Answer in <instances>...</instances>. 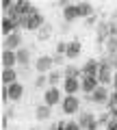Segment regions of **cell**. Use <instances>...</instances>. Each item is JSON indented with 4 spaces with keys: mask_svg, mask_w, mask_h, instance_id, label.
<instances>
[{
    "mask_svg": "<svg viewBox=\"0 0 117 130\" xmlns=\"http://www.w3.org/2000/svg\"><path fill=\"white\" fill-rule=\"evenodd\" d=\"M22 95H24L22 83H13L9 87H5V91H2V100L5 102H18V100H22Z\"/></svg>",
    "mask_w": 117,
    "mask_h": 130,
    "instance_id": "obj_1",
    "label": "cell"
},
{
    "mask_svg": "<svg viewBox=\"0 0 117 130\" xmlns=\"http://www.w3.org/2000/svg\"><path fill=\"white\" fill-rule=\"evenodd\" d=\"M63 102V89L59 87H48L46 91H43V104L46 106H56V104H61Z\"/></svg>",
    "mask_w": 117,
    "mask_h": 130,
    "instance_id": "obj_2",
    "label": "cell"
},
{
    "mask_svg": "<svg viewBox=\"0 0 117 130\" xmlns=\"http://www.w3.org/2000/svg\"><path fill=\"white\" fill-rule=\"evenodd\" d=\"M61 111L65 113V115H76V113L80 111V100L76 95H65L61 102Z\"/></svg>",
    "mask_w": 117,
    "mask_h": 130,
    "instance_id": "obj_3",
    "label": "cell"
},
{
    "mask_svg": "<svg viewBox=\"0 0 117 130\" xmlns=\"http://www.w3.org/2000/svg\"><path fill=\"white\" fill-rule=\"evenodd\" d=\"M52 67H54V56L43 54V56H39V59L35 61V70H37L39 74H50Z\"/></svg>",
    "mask_w": 117,
    "mask_h": 130,
    "instance_id": "obj_4",
    "label": "cell"
},
{
    "mask_svg": "<svg viewBox=\"0 0 117 130\" xmlns=\"http://www.w3.org/2000/svg\"><path fill=\"white\" fill-rule=\"evenodd\" d=\"M108 100H111V93H108V89L102 87V85L89 95V102H93V104H108Z\"/></svg>",
    "mask_w": 117,
    "mask_h": 130,
    "instance_id": "obj_5",
    "label": "cell"
},
{
    "mask_svg": "<svg viewBox=\"0 0 117 130\" xmlns=\"http://www.w3.org/2000/svg\"><path fill=\"white\" fill-rule=\"evenodd\" d=\"M2 48H5V50H13V52H18L20 48H22V32H13V35L5 37Z\"/></svg>",
    "mask_w": 117,
    "mask_h": 130,
    "instance_id": "obj_6",
    "label": "cell"
},
{
    "mask_svg": "<svg viewBox=\"0 0 117 130\" xmlns=\"http://www.w3.org/2000/svg\"><path fill=\"white\" fill-rule=\"evenodd\" d=\"M63 93L65 95H76L80 91V78H63Z\"/></svg>",
    "mask_w": 117,
    "mask_h": 130,
    "instance_id": "obj_7",
    "label": "cell"
},
{
    "mask_svg": "<svg viewBox=\"0 0 117 130\" xmlns=\"http://www.w3.org/2000/svg\"><path fill=\"white\" fill-rule=\"evenodd\" d=\"M78 124H80V128L82 130H98V119H95L91 113H82V115L78 117Z\"/></svg>",
    "mask_w": 117,
    "mask_h": 130,
    "instance_id": "obj_8",
    "label": "cell"
},
{
    "mask_svg": "<svg viewBox=\"0 0 117 130\" xmlns=\"http://www.w3.org/2000/svg\"><path fill=\"white\" fill-rule=\"evenodd\" d=\"M98 87H100V83H98V78H93V76H82V78H80V89H82L85 93H89V95Z\"/></svg>",
    "mask_w": 117,
    "mask_h": 130,
    "instance_id": "obj_9",
    "label": "cell"
},
{
    "mask_svg": "<svg viewBox=\"0 0 117 130\" xmlns=\"http://www.w3.org/2000/svg\"><path fill=\"white\" fill-rule=\"evenodd\" d=\"M78 18H80V13H78V5H65V7H63V20H65V24L76 22Z\"/></svg>",
    "mask_w": 117,
    "mask_h": 130,
    "instance_id": "obj_10",
    "label": "cell"
},
{
    "mask_svg": "<svg viewBox=\"0 0 117 130\" xmlns=\"http://www.w3.org/2000/svg\"><path fill=\"white\" fill-rule=\"evenodd\" d=\"M82 70V76H93V78H98V72H100V63L95 59H89L87 63L80 67Z\"/></svg>",
    "mask_w": 117,
    "mask_h": 130,
    "instance_id": "obj_11",
    "label": "cell"
},
{
    "mask_svg": "<svg viewBox=\"0 0 117 130\" xmlns=\"http://www.w3.org/2000/svg\"><path fill=\"white\" fill-rule=\"evenodd\" d=\"M41 26H43V15L39 13V11H35V13L26 20V30H39Z\"/></svg>",
    "mask_w": 117,
    "mask_h": 130,
    "instance_id": "obj_12",
    "label": "cell"
},
{
    "mask_svg": "<svg viewBox=\"0 0 117 130\" xmlns=\"http://www.w3.org/2000/svg\"><path fill=\"white\" fill-rule=\"evenodd\" d=\"M2 65H5V70H15V65H18V54L13 50H5L2 52Z\"/></svg>",
    "mask_w": 117,
    "mask_h": 130,
    "instance_id": "obj_13",
    "label": "cell"
},
{
    "mask_svg": "<svg viewBox=\"0 0 117 130\" xmlns=\"http://www.w3.org/2000/svg\"><path fill=\"white\" fill-rule=\"evenodd\" d=\"M98 83L102 85V87H106V85L111 83V65H104V63H100V72H98Z\"/></svg>",
    "mask_w": 117,
    "mask_h": 130,
    "instance_id": "obj_14",
    "label": "cell"
},
{
    "mask_svg": "<svg viewBox=\"0 0 117 130\" xmlns=\"http://www.w3.org/2000/svg\"><path fill=\"white\" fill-rule=\"evenodd\" d=\"M80 50H82V46H80V41L78 39H74V41H70L67 43V54H65V59H76V56L80 54Z\"/></svg>",
    "mask_w": 117,
    "mask_h": 130,
    "instance_id": "obj_15",
    "label": "cell"
},
{
    "mask_svg": "<svg viewBox=\"0 0 117 130\" xmlns=\"http://www.w3.org/2000/svg\"><path fill=\"white\" fill-rule=\"evenodd\" d=\"M50 115H52V108H50V106H46V104H39V106L35 108V117H37L39 121L50 119Z\"/></svg>",
    "mask_w": 117,
    "mask_h": 130,
    "instance_id": "obj_16",
    "label": "cell"
},
{
    "mask_svg": "<svg viewBox=\"0 0 117 130\" xmlns=\"http://www.w3.org/2000/svg\"><path fill=\"white\" fill-rule=\"evenodd\" d=\"M15 54H18V65H28L30 63V48H20Z\"/></svg>",
    "mask_w": 117,
    "mask_h": 130,
    "instance_id": "obj_17",
    "label": "cell"
},
{
    "mask_svg": "<svg viewBox=\"0 0 117 130\" xmlns=\"http://www.w3.org/2000/svg\"><path fill=\"white\" fill-rule=\"evenodd\" d=\"M78 13H80V18H91L93 15V5H89V2H78Z\"/></svg>",
    "mask_w": 117,
    "mask_h": 130,
    "instance_id": "obj_18",
    "label": "cell"
},
{
    "mask_svg": "<svg viewBox=\"0 0 117 130\" xmlns=\"http://www.w3.org/2000/svg\"><path fill=\"white\" fill-rule=\"evenodd\" d=\"M2 83H5V87L18 83V74H15V70H5V72H2Z\"/></svg>",
    "mask_w": 117,
    "mask_h": 130,
    "instance_id": "obj_19",
    "label": "cell"
},
{
    "mask_svg": "<svg viewBox=\"0 0 117 130\" xmlns=\"http://www.w3.org/2000/svg\"><path fill=\"white\" fill-rule=\"evenodd\" d=\"M80 74H82V70H78L76 65H67L65 70H63V76L65 78H78Z\"/></svg>",
    "mask_w": 117,
    "mask_h": 130,
    "instance_id": "obj_20",
    "label": "cell"
},
{
    "mask_svg": "<svg viewBox=\"0 0 117 130\" xmlns=\"http://www.w3.org/2000/svg\"><path fill=\"white\" fill-rule=\"evenodd\" d=\"M61 78H65V76H63V72H59V70H52L50 74H48V85H50V87H56V83H59Z\"/></svg>",
    "mask_w": 117,
    "mask_h": 130,
    "instance_id": "obj_21",
    "label": "cell"
},
{
    "mask_svg": "<svg viewBox=\"0 0 117 130\" xmlns=\"http://www.w3.org/2000/svg\"><path fill=\"white\" fill-rule=\"evenodd\" d=\"M46 85H48V74H39L37 80H35V87L41 89V87H46Z\"/></svg>",
    "mask_w": 117,
    "mask_h": 130,
    "instance_id": "obj_22",
    "label": "cell"
},
{
    "mask_svg": "<svg viewBox=\"0 0 117 130\" xmlns=\"http://www.w3.org/2000/svg\"><path fill=\"white\" fill-rule=\"evenodd\" d=\"M56 54H59V56H65L67 54V43L65 41H59V43H56Z\"/></svg>",
    "mask_w": 117,
    "mask_h": 130,
    "instance_id": "obj_23",
    "label": "cell"
},
{
    "mask_svg": "<svg viewBox=\"0 0 117 130\" xmlns=\"http://www.w3.org/2000/svg\"><path fill=\"white\" fill-rule=\"evenodd\" d=\"M65 130H82V128H80V124H78V121H74V119H72V121H65Z\"/></svg>",
    "mask_w": 117,
    "mask_h": 130,
    "instance_id": "obj_24",
    "label": "cell"
},
{
    "mask_svg": "<svg viewBox=\"0 0 117 130\" xmlns=\"http://www.w3.org/2000/svg\"><path fill=\"white\" fill-rule=\"evenodd\" d=\"M108 106L111 108H117V91L111 93V100H108Z\"/></svg>",
    "mask_w": 117,
    "mask_h": 130,
    "instance_id": "obj_25",
    "label": "cell"
},
{
    "mask_svg": "<svg viewBox=\"0 0 117 130\" xmlns=\"http://www.w3.org/2000/svg\"><path fill=\"white\" fill-rule=\"evenodd\" d=\"M48 37H50V26L46 24V26H43V32H39V39L43 41V39H48Z\"/></svg>",
    "mask_w": 117,
    "mask_h": 130,
    "instance_id": "obj_26",
    "label": "cell"
},
{
    "mask_svg": "<svg viewBox=\"0 0 117 130\" xmlns=\"http://www.w3.org/2000/svg\"><path fill=\"white\" fill-rule=\"evenodd\" d=\"M108 117H111V115H100V117H98V124H100V126H108V124H111Z\"/></svg>",
    "mask_w": 117,
    "mask_h": 130,
    "instance_id": "obj_27",
    "label": "cell"
},
{
    "mask_svg": "<svg viewBox=\"0 0 117 130\" xmlns=\"http://www.w3.org/2000/svg\"><path fill=\"white\" fill-rule=\"evenodd\" d=\"M106 130H115V121H111V124L106 126Z\"/></svg>",
    "mask_w": 117,
    "mask_h": 130,
    "instance_id": "obj_28",
    "label": "cell"
},
{
    "mask_svg": "<svg viewBox=\"0 0 117 130\" xmlns=\"http://www.w3.org/2000/svg\"><path fill=\"white\" fill-rule=\"evenodd\" d=\"M113 85H115V89H117V74L113 76Z\"/></svg>",
    "mask_w": 117,
    "mask_h": 130,
    "instance_id": "obj_29",
    "label": "cell"
},
{
    "mask_svg": "<svg viewBox=\"0 0 117 130\" xmlns=\"http://www.w3.org/2000/svg\"><path fill=\"white\" fill-rule=\"evenodd\" d=\"M115 130H117V121H115Z\"/></svg>",
    "mask_w": 117,
    "mask_h": 130,
    "instance_id": "obj_30",
    "label": "cell"
}]
</instances>
